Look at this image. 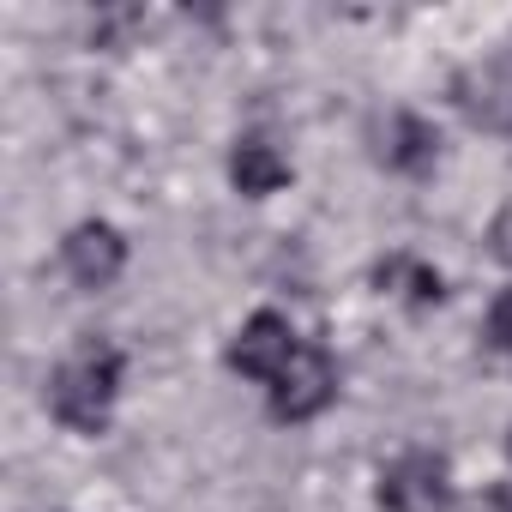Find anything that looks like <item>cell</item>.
I'll return each mask as SVG.
<instances>
[{"label": "cell", "mask_w": 512, "mask_h": 512, "mask_svg": "<svg viewBox=\"0 0 512 512\" xmlns=\"http://www.w3.org/2000/svg\"><path fill=\"white\" fill-rule=\"evenodd\" d=\"M115 398H121V350L103 338H79L49 374V410L73 434H103L115 416Z\"/></svg>", "instance_id": "obj_1"}, {"label": "cell", "mask_w": 512, "mask_h": 512, "mask_svg": "<svg viewBox=\"0 0 512 512\" xmlns=\"http://www.w3.org/2000/svg\"><path fill=\"white\" fill-rule=\"evenodd\" d=\"M380 506L386 512H452V470L440 452H398L380 470Z\"/></svg>", "instance_id": "obj_2"}, {"label": "cell", "mask_w": 512, "mask_h": 512, "mask_svg": "<svg viewBox=\"0 0 512 512\" xmlns=\"http://www.w3.org/2000/svg\"><path fill=\"white\" fill-rule=\"evenodd\" d=\"M266 398H272V416H278V422H314V416L338 398V368H332V356H326L320 344H302V350L290 356V368L266 386Z\"/></svg>", "instance_id": "obj_3"}, {"label": "cell", "mask_w": 512, "mask_h": 512, "mask_svg": "<svg viewBox=\"0 0 512 512\" xmlns=\"http://www.w3.org/2000/svg\"><path fill=\"white\" fill-rule=\"evenodd\" d=\"M308 338H296V326L284 320V314H253L241 332H235V344H229V368L235 374H247V380H260V386H272L284 368H290V356L302 350Z\"/></svg>", "instance_id": "obj_4"}, {"label": "cell", "mask_w": 512, "mask_h": 512, "mask_svg": "<svg viewBox=\"0 0 512 512\" xmlns=\"http://www.w3.org/2000/svg\"><path fill=\"white\" fill-rule=\"evenodd\" d=\"M61 266L79 290H109L121 272H127V241L115 223H79L67 241H61Z\"/></svg>", "instance_id": "obj_5"}, {"label": "cell", "mask_w": 512, "mask_h": 512, "mask_svg": "<svg viewBox=\"0 0 512 512\" xmlns=\"http://www.w3.org/2000/svg\"><path fill=\"white\" fill-rule=\"evenodd\" d=\"M229 181L247 193V199H266V193H278L284 181H290V157L272 145V139H235V151H229Z\"/></svg>", "instance_id": "obj_6"}, {"label": "cell", "mask_w": 512, "mask_h": 512, "mask_svg": "<svg viewBox=\"0 0 512 512\" xmlns=\"http://www.w3.org/2000/svg\"><path fill=\"white\" fill-rule=\"evenodd\" d=\"M392 139H398V145H392L386 157H392L398 169H428V163H434V133H428L416 115H398V121H392Z\"/></svg>", "instance_id": "obj_7"}, {"label": "cell", "mask_w": 512, "mask_h": 512, "mask_svg": "<svg viewBox=\"0 0 512 512\" xmlns=\"http://www.w3.org/2000/svg\"><path fill=\"white\" fill-rule=\"evenodd\" d=\"M482 332H488V344H494L500 356H512V290H500V296L488 302V326H482Z\"/></svg>", "instance_id": "obj_8"}]
</instances>
